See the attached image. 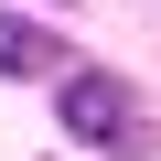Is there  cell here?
Listing matches in <instances>:
<instances>
[{
  "label": "cell",
  "instance_id": "cell-1",
  "mask_svg": "<svg viewBox=\"0 0 161 161\" xmlns=\"http://www.w3.org/2000/svg\"><path fill=\"white\" fill-rule=\"evenodd\" d=\"M64 129L97 140V150H118V161H150V140H140V97L118 86V75H64Z\"/></svg>",
  "mask_w": 161,
  "mask_h": 161
},
{
  "label": "cell",
  "instance_id": "cell-2",
  "mask_svg": "<svg viewBox=\"0 0 161 161\" xmlns=\"http://www.w3.org/2000/svg\"><path fill=\"white\" fill-rule=\"evenodd\" d=\"M43 64H54V32L22 22V11H0V75H43Z\"/></svg>",
  "mask_w": 161,
  "mask_h": 161
}]
</instances>
